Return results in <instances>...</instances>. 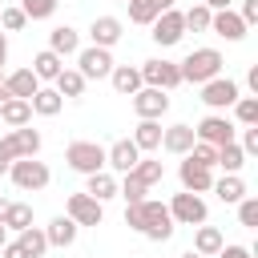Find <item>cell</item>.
I'll return each mask as SVG.
<instances>
[{
    "label": "cell",
    "mask_w": 258,
    "mask_h": 258,
    "mask_svg": "<svg viewBox=\"0 0 258 258\" xmlns=\"http://www.w3.org/2000/svg\"><path fill=\"white\" fill-rule=\"evenodd\" d=\"M125 226L137 230V234H145L149 242H169V238H173V218H169V210H165L161 202H149V198L125 206Z\"/></svg>",
    "instance_id": "cell-1"
},
{
    "label": "cell",
    "mask_w": 258,
    "mask_h": 258,
    "mask_svg": "<svg viewBox=\"0 0 258 258\" xmlns=\"http://www.w3.org/2000/svg\"><path fill=\"white\" fill-rule=\"evenodd\" d=\"M222 52L218 48H194L177 69H181V81H189V85H206V81H214V77H222Z\"/></svg>",
    "instance_id": "cell-2"
},
{
    "label": "cell",
    "mask_w": 258,
    "mask_h": 258,
    "mask_svg": "<svg viewBox=\"0 0 258 258\" xmlns=\"http://www.w3.org/2000/svg\"><path fill=\"white\" fill-rule=\"evenodd\" d=\"M64 161H69V169H77V173H101L105 169V145H97V141H73L69 149H64Z\"/></svg>",
    "instance_id": "cell-3"
},
{
    "label": "cell",
    "mask_w": 258,
    "mask_h": 258,
    "mask_svg": "<svg viewBox=\"0 0 258 258\" xmlns=\"http://www.w3.org/2000/svg\"><path fill=\"white\" fill-rule=\"evenodd\" d=\"M8 177H12V185H16V189H32V194H36V189H44V185H48V177H52V173H48V165H44V161H36V157H20V161H12V165H8Z\"/></svg>",
    "instance_id": "cell-4"
},
{
    "label": "cell",
    "mask_w": 258,
    "mask_h": 258,
    "mask_svg": "<svg viewBox=\"0 0 258 258\" xmlns=\"http://www.w3.org/2000/svg\"><path fill=\"white\" fill-rule=\"evenodd\" d=\"M169 210V218H173V226H206V202H202V194H173V202L165 206Z\"/></svg>",
    "instance_id": "cell-5"
},
{
    "label": "cell",
    "mask_w": 258,
    "mask_h": 258,
    "mask_svg": "<svg viewBox=\"0 0 258 258\" xmlns=\"http://www.w3.org/2000/svg\"><path fill=\"white\" fill-rule=\"evenodd\" d=\"M137 73H141V85L161 89V93H169V89H177V85H181V69H177L173 60H145Z\"/></svg>",
    "instance_id": "cell-6"
},
{
    "label": "cell",
    "mask_w": 258,
    "mask_h": 258,
    "mask_svg": "<svg viewBox=\"0 0 258 258\" xmlns=\"http://www.w3.org/2000/svg\"><path fill=\"white\" fill-rule=\"evenodd\" d=\"M194 133H198V141H206V145H214V149H218V145H230V141H238V137H234V133H238V125H234L230 117H222V113H210V117H202Z\"/></svg>",
    "instance_id": "cell-7"
},
{
    "label": "cell",
    "mask_w": 258,
    "mask_h": 258,
    "mask_svg": "<svg viewBox=\"0 0 258 258\" xmlns=\"http://www.w3.org/2000/svg\"><path fill=\"white\" fill-rule=\"evenodd\" d=\"M77 73H81L85 81L109 77V73H113V52H109V48H97V44L81 48V52H77Z\"/></svg>",
    "instance_id": "cell-8"
},
{
    "label": "cell",
    "mask_w": 258,
    "mask_h": 258,
    "mask_svg": "<svg viewBox=\"0 0 258 258\" xmlns=\"http://www.w3.org/2000/svg\"><path fill=\"white\" fill-rule=\"evenodd\" d=\"M36 149H40V133L36 129H12L4 141H0V153L8 157V161H20V157H36Z\"/></svg>",
    "instance_id": "cell-9"
},
{
    "label": "cell",
    "mask_w": 258,
    "mask_h": 258,
    "mask_svg": "<svg viewBox=\"0 0 258 258\" xmlns=\"http://www.w3.org/2000/svg\"><path fill=\"white\" fill-rule=\"evenodd\" d=\"M149 28H153L149 36H153L161 48H169V44H177V40L185 36V20H181V12H177V8H165V12L149 24Z\"/></svg>",
    "instance_id": "cell-10"
},
{
    "label": "cell",
    "mask_w": 258,
    "mask_h": 258,
    "mask_svg": "<svg viewBox=\"0 0 258 258\" xmlns=\"http://www.w3.org/2000/svg\"><path fill=\"white\" fill-rule=\"evenodd\" d=\"M238 97H242V93H238V81H230V77H214V81L202 85V101H206L214 113H218V109H230Z\"/></svg>",
    "instance_id": "cell-11"
},
{
    "label": "cell",
    "mask_w": 258,
    "mask_h": 258,
    "mask_svg": "<svg viewBox=\"0 0 258 258\" xmlns=\"http://www.w3.org/2000/svg\"><path fill=\"white\" fill-rule=\"evenodd\" d=\"M165 109H169V93L149 89V85H141V89L133 93V113H137L141 121H157Z\"/></svg>",
    "instance_id": "cell-12"
},
{
    "label": "cell",
    "mask_w": 258,
    "mask_h": 258,
    "mask_svg": "<svg viewBox=\"0 0 258 258\" xmlns=\"http://www.w3.org/2000/svg\"><path fill=\"white\" fill-rule=\"evenodd\" d=\"M64 218H73L77 226H101L105 210H101V202H93L89 194H73L69 206H64Z\"/></svg>",
    "instance_id": "cell-13"
},
{
    "label": "cell",
    "mask_w": 258,
    "mask_h": 258,
    "mask_svg": "<svg viewBox=\"0 0 258 258\" xmlns=\"http://www.w3.org/2000/svg\"><path fill=\"white\" fill-rule=\"evenodd\" d=\"M137 157H141V149H137L129 137H121V141H113V145L105 149V165L117 169V173H129V169L137 165Z\"/></svg>",
    "instance_id": "cell-14"
},
{
    "label": "cell",
    "mask_w": 258,
    "mask_h": 258,
    "mask_svg": "<svg viewBox=\"0 0 258 258\" xmlns=\"http://www.w3.org/2000/svg\"><path fill=\"white\" fill-rule=\"evenodd\" d=\"M89 36H93V44H97V48H113V44L125 36V24H121L117 16H97V20H93V28H89Z\"/></svg>",
    "instance_id": "cell-15"
},
{
    "label": "cell",
    "mask_w": 258,
    "mask_h": 258,
    "mask_svg": "<svg viewBox=\"0 0 258 258\" xmlns=\"http://www.w3.org/2000/svg\"><path fill=\"white\" fill-rule=\"evenodd\" d=\"M48 52H56L60 60H64V56H77V52H81V32L69 28V24H56V28L48 32Z\"/></svg>",
    "instance_id": "cell-16"
},
{
    "label": "cell",
    "mask_w": 258,
    "mask_h": 258,
    "mask_svg": "<svg viewBox=\"0 0 258 258\" xmlns=\"http://www.w3.org/2000/svg\"><path fill=\"white\" fill-rule=\"evenodd\" d=\"M194 141H198L194 125H169V129H161V149H169V153H177V157H185V153L194 149Z\"/></svg>",
    "instance_id": "cell-17"
},
{
    "label": "cell",
    "mask_w": 258,
    "mask_h": 258,
    "mask_svg": "<svg viewBox=\"0 0 258 258\" xmlns=\"http://www.w3.org/2000/svg\"><path fill=\"white\" fill-rule=\"evenodd\" d=\"M177 177H181V185H185V194H206V189L214 185V169H206V165H194L189 157L181 161V169H177Z\"/></svg>",
    "instance_id": "cell-18"
},
{
    "label": "cell",
    "mask_w": 258,
    "mask_h": 258,
    "mask_svg": "<svg viewBox=\"0 0 258 258\" xmlns=\"http://www.w3.org/2000/svg\"><path fill=\"white\" fill-rule=\"evenodd\" d=\"M210 32H218V36H226V40H242V36H246V24H242L238 12L222 8V12L210 16Z\"/></svg>",
    "instance_id": "cell-19"
},
{
    "label": "cell",
    "mask_w": 258,
    "mask_h": 258,
    "mask_svg": "<svg viewBox=\"0 0 258 258\" xmlns=\"http://www.w3.org/2000/svg\"><path fill=\"white\" fill-rule=\"evenodd\" d=\"M4 89H8V97H16V101H32V93L40 89V81L32 77V69H16V73L4 77Z\"/></svg>",
    "instance_id": "cell-20"
},
{
    "label": "cell",
    "mask_w": 258,
    "mask_h": 258,
    "mask_svg": "<svg viewBox=\"0 0 258 258\" xmlns=\"http://www.w3.org/2000/svg\"><path fill=\"white\" fill-rule=\"evenodd\" d=\"M77 234H81V226L73 222V218H52L48 226H44V238H48V246H73L77 242Z\"/></svg>",
    "instance_id": "cell-21"
},
{
    "label": "cell",
    "mask_w": 258,
    "mask_h": 258,
    "mask_svg": "<svg viewBox=\"0 0 258 258\" xmlns=\"http://www.w3.org/2000/svg\"><path fill=\"white\" fill-rule=\"evenodd\" d=\"M129 4V20L133 24H153L165 8H173V0H125Z\"/></svg>",
    "instance_id": "cell-22"
},
{
    "label": "cell",
    "mask_w": 258,
    "mask_h": 258,
    "mask_svg": "<svg viewBox=\"0 0 258 258\" xmlns=\"http://www.w3.org/2000/svg\"><path fill=\"white\" fill-rule=\"evenodd\" d=\"M222 246H226V238H222V230H218V226H198V234H194V254L214 258Z\"/></svg>",
    "instance_id": "cell-23"
},
{
    "label": "cell",
    "mask_w": 258,
    "mask_h": 258,
    "mask_svg": "<svg viewBox=\"0 0 258 258\" xmlns=\"http://www.w3.org/2000/svg\"><path fill=\"white\" fill-rule=\"evenodd\" d=\"M109 81H113V89H117L121 97H133V93L141 89V73H137L133 64H113Z\"/></svg>",
    "instance_id": "cell-24"
},
{
    "label": "cell",
    "mask_w": 258,
    "mask_h": 258,
    "mask_svg": "<svg viewBox=\"0 0 258 258\" xmlns=\"http://www.w3.org/2000/svg\"><path fill=\"white\" fill-rule=\"evenodd\" d=\"M0 121H4L8 129H24V125L32 121V105H28V101L8 97V101H4V109H0Z\"/></svg>",
    "instance_id": "cell-25"
},
{
    "label": "cell",
    "mask_w": 258,
    "mask_h": 258,
    "mask_svg": "<svg viewBox=\"0 0 258 258\" xmlns=\"http://www.w3.org/2000/svg\"><path fill=\"white\" fill-rule=\"evenodd\" d=\"M210 189H214V194H218V198H222L226 206H238V202L246 198V181H242L238 173H226V177H218V181H214Z\"/></svg>",
    "instance_id": "cell-26"
},
{
    "label": "cell",
    "mask_w": 258,
    "mask_h": 258,
    "mask_svg": "<svg viewBox=\"0 0 258 258\" xmlns=\"http://www.w3.org/2000/svg\"><path fill=\"white\" fill-rule=\"evenodd\" d=\"M0 226H4V230H16V234L28 230V226H32V206H28V202H8Z\"/></svg>",
    "instance_id": "cell-27"
},
{
    "label": "cell",
    "mask_w": 258,
    "mask_h": 258,
    "mask_svg": "<svg viewBox=\"0 0 258 258\" xmlns=\"http://www.w3.org/2000/svg\"><path fill=\"white\" fill-rule=\"evenodd\" d=\"M60 69H64V60H60L56 52H48V48L32 56V77H36V81H56Z\"/></svg>",
    "instance_id": "cell-28"
},
{
    "label": "cell",
    "mask_w": 258,
    "mask_h": 258,
    "mask_svg": "<svg viewBox=\"0 0 258 258\" xmlns=\"http://www.w3.org/2000/svg\"><path fill=\"white\" fill-rule=\"evenodd\" d=\"M28 105H32V113H40V117H56V113H60V105H64V97H60L56 89H44V85H40V89L32 93V101H28Z\"/></svg>",
    "instance_id": "cell-29"
},
{
    "label": "cell",
    "mask_w": 258,
    "mask_h": 258,
    "mask_svg": "<svg viewBox=\"0 0 258 258\" xmlns=\"http://www.w3.org/2000/svg\"><path fill=\"white\" fill-rule=\"evenodd\" d=\"M85 194L93 198V202H109V198H117V177L113 173H89V185H85Z\"/></svg>",
    "instance_id": "cell-30"
},
{
    "label": "cell",
    "mask_w": 258,
    "mask_h": 258,
    "mask_svg": "<svg viewBox=\"0 0 258 258\" xmlns=\"http://www.w3.org/2000/svg\"><path fill=\"white\" fill-rule=\"evenodd\" d=\"M141 153H149V149H161V125L157 121H141L137 129H133V137H129Z\"/></svg>",
    "instance_id": "cell-31"
},
{
    "label": "cell",
    "mask_w": 258,
    "mask_h": 258,
    "mask_svg": "<svg viewBox=\"0 0 258 258\" xmlns=\"http://www.w3.org/2000/svg\"><path fill=\"white\" fill-rule=\"evenodd\" d=\"M129 177H137V181L149 189V185H157V181L165 177V165H161V161H153V157H137V165L129 169Z\"/></svg>",
    "instance_id": "cell-32"
},
{
    "label": "cell",
    "mask_w": 258,
    "mask_h": 258,
    "mask_svg": "<svg viewBox=\"0 0 258 258\" xmlns=\"http://www.w3.org/2000/svg\"><path fill=\"white\" fill-rule=\"evenodd\" d=\"M16 242H20V250H24L28 258H40V254L48 250V238H44V230H36V226L20 230V234H16Z\"/></svg>",
    "instance_id": "cell-33"
},
{
    "label": "cell",
    "mask_w": 258,
    "mask_h": 258,
    "mask_svg": "<svg viewBox=\"0 0 258 258\" xmlns=\"http://www.w3.org/2000/svg\"><path fill=\"white\" fill-rule=\"evenodd\" d=\"M85 85H89V81H85L77 69H60V77H56V93H60V97H81Z\"/></svg>",
    "instance_id": "cell-34"
},
{
    "label": "cell",
    "mask_w": 258,
    "mask_h": 258,
    "mask_svg": "<svg viewBox=\"0 0 258 258\" xmlns=\"http://www.w3.org/2000/svg\"><path fill=\"white\" fill-rule=\"evenodd\" d=\"M218 165H222L226 173H238V169L246 165V153L238 149V141H230V145H218Z\"/></svg>",
    "instance_id": "cell-35"
},
{
    "label": "cell",
    "mask_w": 258,
    "mask_h": 258,
    "mask_svg": "<svg viewBox=\"0 0 258 258\" xmlns=\"http://www.w3.org/2000/svg\"><path fill=\"white\" fill-rule=\"evenodd\" d=\"M230 109H234V117H238L242 129H246V125H258V97H238Z\"/></svg>",
    "instance_id": "cell-36"
},
{
    "label": "cell",
    "mask_w": 258,
    "mask_h": 258,
    "mask_svg": "<svg viewBox=\"0 0 258 258\" xmlns=\"http://www.w3.org/2000/svg\"><path fill=\"white\" fill-rule=\"evenodd\" d=\"M56 4H60V0H20V12H24L28 20H48V16L56 12Z\"/></svg>",
    "instance_id": "cell-37"
},
{
    "label": "cell",
    "mask_w": 258,
    "mask_h": 258,
    "mask_svg": "<svg viewBox=\"0 0 258 258\" xmlns=\"http://www.w3.org/2000/svg\"><path fill=\"white\" fill-rule=\"evenodd\" d=\"M210 8L206 4H194L189 12H181V20H185V28H194V32H210Z\"/></svg>",
    "instance_id": "cell-38"
},
{
    "label": "cell",
    "mask_w": 258,
    "mask_h": 258,
    "mask_svg": "<svg viewBox=\"0 0 258 258\" xmlns=\"http://www.w3.org/2000/svg\"><path fill=\"white\" fill-rule=\"evenodd\" d=\"M185 157H189L194 165H206V169H214V165H218V149H214V145H206V141H194V149H189Z\"/></svg>",
    "instance_id": "cell-39"
},
{
    "label": "cell",
    "mask_w": 258,
    "mask_h": 258,
    "mask_svg": "<svg viewBox=\"0 0 258 258\" xmlns=\"http://www.w3.org/2000/svg\"><path fill=\"white\" fill-rule=\"evenodd\" d=\"M117 194L125 198V206H133V202H145V194H149V189H145L137 177H129V173H125V181L117 185Z\"/></svg>",
    "instance_id": "cell-40"
},
{
    "label": "cell",
    "mask_w": 258,
    "mask_h": 258,
    "mask_svg": "<svg viewBox=\"0 0 258 258\" xmlns=\"http://www.w3.org/2000/svg\"><path fill=\"white\" fill-rule=\"evenodd\" d=\"M238 222L246 230H258V198H242L238 202Z\"/></svg>",
    "instance_id": "cell-41"
},
{
    "label": "cell",
    "mask_w": 258,
    "mask_h": 258,
    "mask_svg": "<svg viewBox=\"0 0 258 258\" xmlns=\"http://www.w3.org/2000/svg\"><path fill=\"white\" fill-rule=\"evenodd\" d=\"M24 24H28V16H24L20 8H0V28H4V32H20Z\"/></svg>",
    "instance_id": "cell-42"
},
{
    "label": "cell",
    "mask_w": 258,
    "mask_h": 258,
    "mask_svg": "<svg viewBox=\"0 0 258 258\" xmlns=\"http://www.w3.org/2000/svg\"><path fill=\"white\" fill-rule=\"evenodd\" d=\"M238 149H242L246 157H254V153H258V125H246V129H242V141H238Z\"/></svg>",
    "instance_id": "cell-43"
},
{
    "label": "cell",
    "mask_w": 258,
    "mask_h": 258,
    "mask_svg": "<svg viewBox=\"0 0 258 258\" xmlns=\"http://www.w3.org/2000/svg\"><path fill=\"white\" fill-rule=\"evenodd\" d=\"M238 16H242V24H246V28H250V24H258V0H242V12H238Z\"/></svg>",
    "instance_id": "cell-44"
},
{
    "label": "cell",
    "mask_w": 258,
    "mask_h": 258,
    "mask_svg": "<svg viewBox=\"0 0 258 258\" xmlns=\"http://www.w3.org/2000/svg\"><path fill=\"white\" fill-rule=\"evenodd\" d=\"M214 258H250V250H246V246H222Z\"/></svg>",
    "instance_id": "cell-45"
},
{
    "label": "cell",
    "mask_w": 258,
    "mask_h": 258,
    "mask_svg": "<svg viewBox=\"0 0 258 258\" xmlns=\"http://www.w3.org/2000/svg\"><path fill=\"white\" fill-rule=\"evenodd\" d=\"M0 254H4V258H28V254H24V250H20V242H8V246H4V250H0Z\"/></svg>",
    "instance_id": "cell-46"
},
{
    "label": "cell",
    "mask_w": 258,
    "mask_h": 258,
    "mask_svg": "<svg viewBox=\"0 0 258 258\" xmlns=\"http://www.w3.org/2000/svg\"><path fill=\"white\" fill-rule=\"evenodd\" d=\"M202 4H206V8H210V12H222V8H230V4H234V0H202Z\"/></svg>",
    "instance_id": "cell-47"
},
{
    "label": "cell",
    "mask_w": 258,
    "mask_h": 258,
    "mask_svg": "<svg viewBox=\"0 0 258 258\" xmlns=\"http://www.w3.org/2000/svg\"><path fill=\"white\" fill-rule=\"evenodd\" d=\"M8 60V40H4V32H0V64Z\"/></svg>",
    "instance_id": "cell-48"
},
{
    "label": "cell",
    "mask_w": 258,
    "mask_h": 258,
    "mask_svg": "<svg viewBox=\"0 0 258 258\" xmlns=\"http://www.w3.org/2000/svg\"><path fill=\"white\" fill-rule=\"evenodd\" d=\"M8 165H12V161H8V157H4V153H0V177H4V173H8Z\"/></svg>",
    "instance_id": "cell-49"
},
{
    "label": "cell",
    "mask_w": 258,
    "mask_h": 258,
    "mask_svg": "<svg viewBox=\"0 0 258 258\" xmlns=\"http://www.w3.org/2000/svg\"><path fill=\"white\" fill-rule=\"evenodd\" d=\"M4 246H8V230L0 226V250H4Z\"/></svg>",
    "instance_id": "cell-50"
},
{
    "label": "cell",
    "mask_w": 258,
    "mask_h": 258,
    "mask_svg": "<svg viewBox=\"0 0 258 258\" xmlns=\"http://www.w3.org/2000/svg\"><path fill=\"white\" fill-rule=\"evenodd\" d=\"M4 101H8V89H4V85H0V109H4Z\"/></svg>",
    "instance_id": "cell-51"
},
{
    "label": "cell",
    "mask_w": 258,
    "mask_h": 258,
    "mask_svg": "<svg viewBox=\"0 0 258 258\" xmlns=\"http://www.w3.org/2000/svg\"><path fill=\"white\" fill-rule=\"evenodd\" d=\"M181 258H202V254H194V250H185V254H181Z\"/></svg>",
    "instance_id": "cell-52"
},
{
    "label": "cell",
    "mask_w": 258,
    "mask_h": 258,
    "mask_svg": "<svg viewBox=\"0 0 258 258\" xmlns=\"http://www.w3.org/2000/svg\"><path fill=\"white\" fill-rule=\"evenodd\" d=\"M4 206H8V202H4V198H0V218H4Z\"/></svg>",
    "instance_id": "cell-53"
},
{
    "label": "cell",
    "mask_w": 258,
    "mask_h": 258,
    "mask_svg": "<svg viewBox=\"0 0 258 258\" xmlns=\"http://www.w3.org/2000/svg\"><path fill=\"white\" fill-rule=\"evenodd\" d=\"M0 85H4V64H0Z\"/></svg>",
    "instance_id": "cell-54"
},
{
    "label": "cell",
    "mask_w": 258,
    "mask_h": 258,
    "mask_svg": "<svg viewBox=\"0 0 258 258\" xmlns=\"http://www.w3.org/2000/svg\"><path fill=\"white\" fill-rule=\"evenodd\" d=\"M0 8H4V4H0Z\"/></svg>",
    "instance_id": "cell-55"
}]
</instances>
